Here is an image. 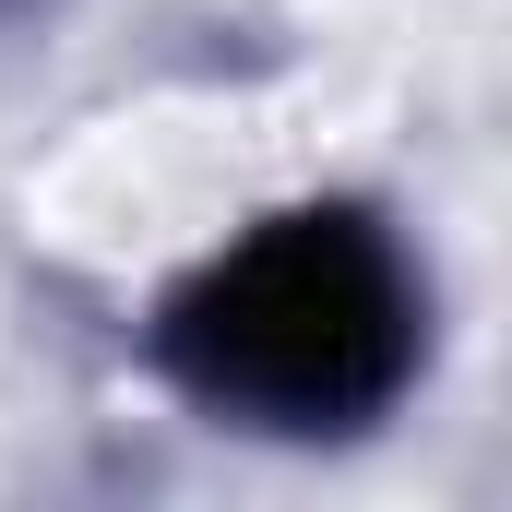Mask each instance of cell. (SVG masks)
Listing matches in <instances>:
<instances>
[{
	"instance_id": "cell-1",
	"label": "cell",
	"mask_w": 512,
	"mask_h": 512,
	"mask_svg": "<svg viewBox=\"0 0 512 512\" xmlns=\"http://www.w3.org/2000/svg\"><path fill=\"white\" fill-rule=\"evenodd\" d=\"M155 358L203 417L239 429H370L417 370V262L358 203L262 215L167 286Z\"/></svg>"
}]
</instances>
